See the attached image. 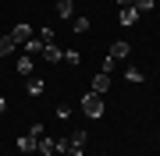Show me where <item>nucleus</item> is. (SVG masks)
<instances>
[{"label": "nucleus", "mask_w": 160, "mask_h": 156, "mask_svg": "<svg viewBox=\"0 0 160 156\" xmlns=\"http://www.w3.org/2000/svg\"><path fill=\"white\" fill-rule=\"evenodd\" d=\"M82 114L92 117V121H100V117H103V96L86 92V96H82Z\"/></svg>", "instance_id": "obj_1"}, {"label": "nucleus", "mask_w": 160, "mask_h": 156, "mask_svg": "<svg viewBox=\"0 0 160 156\" xmlns=\"http://www.w3.org/2000/svg\"><path fill=\"white\" fill-rule=\"evenodd\" d=\"M7 35H11V39L18 43V46H25V43L32 39V25H29V21H18V25H14V29L7 32Z\"/></svg>", "instance_id": "obj_2"}, {"label": "nucleus", "mask_w": 160, "mask_h": 156, "mask_svg": "<svg viewBox=\"0 0 160 156\" xmlns=\"http://www.w3.org/2000/svg\"><path fill=\"white\" fill-rule=\"evenodd\" d=\"M107 89H110V75H107V71H100V75L92 78L89 92H96V96H103V92H107Z\"/></svg>", "instance_id": "obj_3"}, {"label": "nucleus", "mask_w": 160, "mask_h": 156, "mask_svg": "<svg viewBox=\"0 0 160 156\" xmlns=\"http://www.w3.org/2000/svg\"><path fill=\"white\" fill-rule=\"evenodd\" d=\"M139 21V7H121L118 11V25H135Z\"/></svg>", "instance_id": "obj_4"}, {"label": "nucleus", "mask_w": 160, "mask_h": 156, "mask_svg": "<svg viewBox=\"0 0 160 156\" xmlns=\"http://www.w3.org/2000/svg\"><path fill=\"white\" fill-rule=\"evenodd\" d=\"M36 153H43V156H57V142H53L50 135H39V145H36Z\"/></svg>", "instance_id": "obj_5"}, {"label": "nucleus", "mask_w": 160, "mask_h": 156, "mask_svg": "<svg viewBox=\"0 0 160 156\" xmlns=\"http://www.w3.org/2000/svg\"><path fill=\"white\" fill-rule=\"evenodd\" d=\"M43 60H50V64H57V60H64V50L57 46V43H46V46H43Z\"/></svg>", "instance_id": "obj_6"}, {"label": "nucleus", "mask_w": 160, "mask_h": 156, "mask_svg": "<svg viewBox=\"0 0 160 156\" xmlns=\"http://www.w3.org/2000/svg\"><path fill=\"white\" fill-rule=\"evenodd\" d=\"M36 145H39L36 135H22V139H18V153H36Z\"/></svg>", "instance_id": "obj_7"}, {"label": "nucleus", "mask_w": 160, "mask_h": 156, "mask_svg": "<svg viewBox=\"0 0 160 156\" xmlns=\"http://www.w3.org/2000/svg\"><path fill=\"white\" fill-rule=\"evenodd\" d=\"M128 53H132V46H128V43H125V39H118V43H114V46H110V57H114V60H125V57H128Z\"/></svg>", "instance_id": "obj_8"}, {"label": "nucleus", "mask_w": 160, "mask_h": 156, "mask_svg": "<svg viewBox=\"0 0 160 156\" xmlns=\"http://www.w3.org/2000/svg\"><path fill=\"white\" fill-rule=\"evenodd\" d=\"M22 50H25V57H36V53H43V39H39V35H32Z\"/></svg>", "instance_id": "obj_9"}, {"label": "nucleus", "mask_w": 160, "mask_h": 156, "mask_svg": "<svg viewBox=\"0 0 160 156\" xmlns=\"http://www.w3.org/2000/svg\"><path fill=\"white\" fill-rule=\"evenodd\" d=\"M75 14V0H57V18H71Z\"/></svg>", "instance_id": "obj_10"}, {"label": "nucleus", "mask_w": 160, "mask_h": 156, "mask_svg": "<svg viewBox=\"0 0 160 156\" xmlns=\"http://www.w3.org/2000/svg\"><path fill=\"white\" fill-rule=\"evenodd\" d=\"M25 89H29V96H43L46 85H43V78H32V75H29V85H25Z\"/></svg>", "instance_id": "obj_11"}, {"label": "nucleus", "mask_w": 160, "mask_h": 156, "mask_svg": "<svg viewBox=\"0 0 160 156\" xmlns=\"http://www.w3.org/2000/svg\"><path fill=\"white\" fill-rule=\"evenodd\" d=\"M14 46H18V43L11 39V35H0V57H7V53H11Z\"/></svg>", "instance_id": "obj_12"}, {"label": "nucleus", "mask_w": 160, "mask_h": 156, "mask_svg": "<svg viewBox=\"0 0 160 156\" xmlns=\"http://www.w3.org/2000/svg\"><path fill=\"white\" fill-rule=\"evenodd\" d=\"M64 64L78 68V64H82V53H78V50H64Z\"/></svg>", "instance_id": "obj_13"}, {"label": "nucleus", "mask_w": 160, "mask_h": 156, "mask_svg": "<svg viewBox=\"0 0 160 156\" xmlns=\"http://www.w3.org/2000/svg\"><path fill=\"white\" fill-rule=\"evenodd\" d=\"M125 82H132V85H139V82H142V71H139V68H128V71H125Z\"/></svg>", "instance_id": "obj_14"}, {"label": "nucleus", "mask_w": 160, "mask_h": 156, "mask_svg": "<svg viewBox=\"0 0 160 156\" xmlns=\"http://www.w3.org/2000/svg\"><path fill=\"white\" fill-rule=\"evenodd\" d=\"M86 139H89L86 131H71L68 135V145H86Z\"/></svg>", "instance_id": "obj_15"}, {"label": "nucleus", "mask_w": 160, "mask_h": 156, "mask_svg": "<svg viewBox=\"0 0 160 156\" xmlns=\"http://www.w3.org/2000/svg\"><path fill=\"white\" fill-rule=\"evenodd\" d=\"M71 29L75 32H89V18H71Z\"/></svg>", "instance_id": "obj_16"}, {"label": "nucleus", "mask_w": 160, "mask_h": 156, "mask_svg": "<svg viewBox=\"0 0 160 156\" xmlns=\"http://www.w3.org/2000/svg\"><path fill=\"white\" fill-rule=\"evenodd\" d=\"M18 75H32V57H22V60H18Z\"/></svg>", "instance_id": "obj_17"}, {"label": "nucleus", "mask_w": 160, "mask_h": 156, "mask_svg": "<svg viewBox=\"0 0 160 156\" xmlns=\"http://www.w3.org/2000/svg\"><path fill=\"white\" fill-rule=\"evenodd\" d=\"M135 7H139V14H149L157 7V0H135Z\"/></svg>", "instance_id": "obj_18"}, {"label": "nucleus", "mask_w": 160, "mask_h": 156, "mask_svg": "<svg viewBox=\"0 0 160 156\" xmlns=\"http://www.w3.org/2000/svg\"><path fill=\"white\" fill-rule=\"evenodd\" d=\"M114 64H118V60L107 53V57H103V68H100V71H107V75H110V71H114Z\"/></svg>", "instance_id": "obj_19"}, {"label": "nucleus", "mask_w": 160, "mask_h": 156, "mask_svg": "<svg viewBox=\"0 0 160 156\" xmlns=\"http://www.w3.org/2000/svg\"><path fill=\"white\" fill-rule=\"evenodd\" d=\"M82 149H86V145H68V153H64V156H86Z\"/></svg>", "instance_id": "obj_20"}, {"label": "nucleus", "mask_w": 160, "mask_h": 156, "mask_svg": "<svg viewBox=\"0 0 160 156\" xmlns=\"http://www.w3.org/2000/svg\"><path fill=\"white\" fill-rule=\"evenodd\" d=\"M39 39H43V46H46V43H53V29H43V32H39Z\"/></svg>", "instance_id": "obj_21"}, {"label": "nucleus", "mask_w": 160, "mask_h": 156, "mask_svg": "<svg viewBox=\"0 0 160 156\" xmlns=\"http://www.w3.org/2000/svg\"><path fill=\"white\" fill-rule=\"evenodd\" d=\"M118 7H135V0H114Z\"/></svg>", "instance_id": "obj_22"}, {"label": "nucleus", "mask_w": 160, "mask_h": 156, "mask_svg": "<svg viewBox=\"0 0 160 156\" xmlns=\"http://www.w3.org/2000/svg\"><path fill=\"white\" fill-rule=\"evenodd\" d=\"M4 110H7V99H4V96H0V114H4Z\"/></svg>", "instance_id": "obj_23"}]
</instances>
